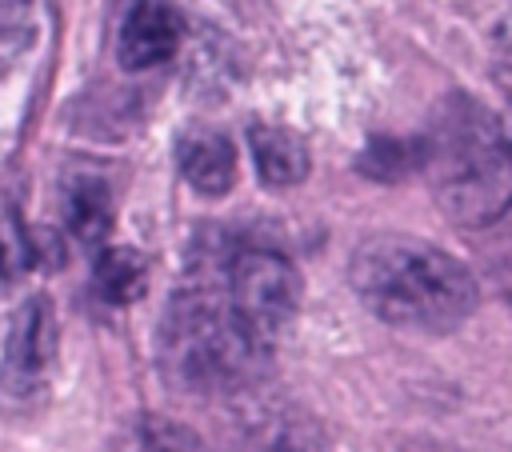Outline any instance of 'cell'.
<instances>
[{
    "mask_svg": "<svg viewBox=\"0 0 512 452\" xmlns=\"http://www.w3.org/2000/svg\"><path fill=\"white\" fill-rule=\"evenodd\" d=\"M220 284L224 296L232 304V312L240 316V324L264 344L272 348L276 336L288 328V320L300 308V276L292 268L288 256L260 248V244H244L232 256H224Z\"/></svg>",
    "mask_w": 512,
    "mask_h": 452,
    "instance_id": "4",
    "label": "cell"
},
{
    "mask_svg": "<svg viewBox=\"0 0 512 452\" xmlns=\"http://www.w3.org/2000/svg\"><path fill=\"white\" fill-rule=\"evenodd\" d=\"M180 36H184V20H180V12L172 4L136 0L132 12L120 24L116 56H120V64L128 72H144V68H156V64L172 60L176 48H180Z\"/></svg>",
    "mask_w": 512,
    "mask_h": 452,
    "instance_id": "6",
    "label": "cell"
},
{
    "mask_svg": "<svg viewBox=\"0 0 512 452\" xmlns=\"http://www.w3.org/2000/svg\"><path fill=\"white\" fill-rule=\"evenodd\" d=\"M176 164L204 196H224L236 180V148L216 128H184L176 140Z\"/></svg>",
    "mask_w": 512,
    "mask_h": 452,
    "instance_id": "7",
    "label": "cell"
},
{
    "mask_svg": "<svg viewBox=\"0 0 512 452\" xmlns=\"http://www.w3.org/2000/svg\"><path fill=\"white\" fill-rule=\"evenodd\" d=\"M348 280L368 312L396 328L448 332L476 308L472 272L416 236H372L352 252Z\"/></svg>",
    "mask_w": 512,
    "mask_h": 452,
    "instance_id": "1",
    "label": "cell"
},
{
    "mask_svg": "<svg viewBox=\"0 0 512 452\" xmlns=\"http://www.w3.org/2000/svg\"><path fill=\"white\" fill-rule=\"evenodd\" d=\"M268 348L232 312L220 272L196 268L188 284L172 296L160 328V360L184 388H236L244 384Z\"/></svg>",
    "mask_w": 512,
    "mask_h": 452,
    "instance_id": "3",
    "label": "cell"
},
{
    "mask_svg": "<svg viewBox=\"0 0 512 452\" xmlns=\"http://www.w3.org/2000/svg\"><path fill=\"white\" fill-rule=\"evenodd\" d=\"M436 204L464 228H488L512 204V148L476 100L452 96L416 140Z\"/></svg>",
    "mask_w": 512,
    "mask_h": 452,
    "instance_id": "2",
    "label": "cell"
},
{
    "mask_svg": "<svg viewBox=\"0 0 512 452\" xmlns=\"http://www.w3.org/2000/svg\"><path fill=\"white\" fill-rule=\"evenodd\" d=\"M504 140H508V148H512V112H508V124H504Z\"/></svg>",
    "mask_w": 512,
    "mask_h": 452,
    "instance_id": "13",
    "label": "cell"
},
{
    "mask_svg": "<svg viewBox=\"0 0 512 452\" xmlns=\"http://www.w3.org/2000/svg\"><path fill=\"white\" fill-rule=\"evenodd\" d=\"M492 272H496V284L504 292V300L512 304V236L496 248V260H492Z\"/></svg>",
    "mask_w": 512,
    "mask_h": 452,
    "instance_id": "12",
    "label": "cell"
},
{
    "mask_svg": "<svg viewBox=\"0 0 512 452\" xmlns=\"http://www.w3.org/2000/svg\"><path fill=\"white\" fill-rule=\"evenodd\" d=\"M148 268L144 256L132 248H104L96 256V272H92V288L104 304H132L144 292Z\"/></svg>",
    "mask_w": 512,
    "mask_h": 452,
    "instance_id": "10",
    "label": "cell"
},
{
    "mask_svg": "<svg viewBox=\"0 0 512 452\" xmlns=\"http://www.w3.org/2000/svg\"><path fill=\"white\" fill-rule=\"evenodd\" d=\"M248 148L256 160V172L264 184L272 188H288L296 180L308 176V148L296 132L288 128H268V124H252L248 132Z\"/></svg>",
    "mask_w": 512,
    "mask_h": 452,
    "instance_id": "9",
    "label": "cell"
},
{
    "mask_svg": "<svg viewBox=\"0 0 512 452\" xmlns=\"http://www.w3.org/2000/svg\"><path fill=\"white\" fill-rule=\"evenodd\" d=\"M128 452H200V444L188 432H180V428H164V424H152L148 420L136 432V440H132Z\"/></svg>",
    "mask_w": 512,
    "mask_h": 452,
    "instance_id": "11",
    "label": "cell"
},
{
    "mask_svg": "<svg viewBox=\"0 0 512 452\" xmlns=\"http://www.w3.org/2000/svg\"><path fill=\"white\" fill-rule=\"evenodd\" d=\"M64 224L80 244H100L112 228V192L96 172H76L64 184Z\"/></svg>",
    "mask_w": 512,
    "mask_h": 452,
    "instance_id": "8",
    "label": "cell"
},
{
    "mask_svg": "<svg viewBox=\"0 0 512 452\" xmlns=\"http://www.w3.org/2000/svg\"><path fill=\"white\" fill-rule=\"evenodd\" d=\"M56 356V316L44 296H28L20 312L12 316L4 364H0V388L8 396H28L44 384Z\"/></svg>",
    "mask_w": 512,
    "mask_h": 452,
    "instance_id": "5",
    "label": "cell"
}]
</instances>
